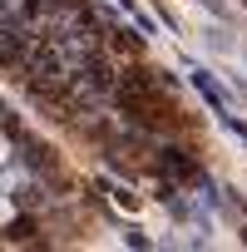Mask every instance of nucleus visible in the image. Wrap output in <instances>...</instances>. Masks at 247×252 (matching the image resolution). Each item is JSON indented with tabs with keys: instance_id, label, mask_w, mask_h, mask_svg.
<instances>
[{
	"instance_id": "nucleus-1",
	"label": "nucleus",
	"mask_w": 247,
	"mask_h": 252,
	"mask_svg": "<svg viewBox=\"0 0 247 252\" xmlns=\"http://www.w3.org/2000/svg\"><path fill=\"white\" fill-rule=\"evenodd\" d=\"M163 173H173V178H183V183H193L198 178V163L183 154V149H158V158H154Z\"/></svg>"
},
{
	"instance_id": "nucleus-2",
	"label": "nucleus",
	"mask_w": 247,
	"mask_h": 252,
	"mask_svg": "<svg viewBox=\"0 0 247 252\" xmlns=\"http://www.w3.org/2000/svg\"><path fill=\"white\" fill-rule=\"evenodd\" d=\"M114 50H124V55H139V40H134L129 30H114Z\"/></svg>"
}]
</instances>
